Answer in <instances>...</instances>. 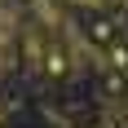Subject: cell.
I'll return each instance as SVG.
<instances>
[{"instance_id":"1","label":"cell","mask_w":128,"mask_h":128,"mask_svg":"<svg viewBox=\"0 0 128 128\" xmlns=\"http://www.w3.org/2000/svg\"><path fill=\"white\" fill-rule=\"evenodd\" d=\"M71 4H80V9H102L106 0H71Z\"/></svg>"}]
</instances>
